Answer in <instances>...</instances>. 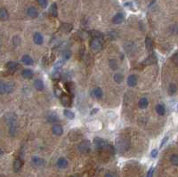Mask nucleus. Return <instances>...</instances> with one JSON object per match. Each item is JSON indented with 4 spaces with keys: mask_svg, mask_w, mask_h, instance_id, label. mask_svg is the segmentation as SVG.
Wrapping results in <instances>:
<instances>
[{
    "mask_svg": "<svg viewBox=\"0 0 178 177\" xmlns=\"http://www.w3.org/2000/svg\"><path fill=\"white\" fill-rule=\"evenodd\" d=\"M22 167V160L21 158H16L14 161V165H13V168L14 172H19L21 170V168Z\"/></svg>",
    "mask_w": 178,
    "mask_h": 177,
    "instance_id": "obj_17",
    "label": "nucleus"
},
{
    "mask_svg": "<svg viewBox=\"0 0 178 177\" xmlns=\"http://www.w3.org/2000/svg\"><path fill=\"white\" fill-rule=\"evenodd\" d=\"M52 78H53V79H60V78H61V73L56 70L55 72H54V73L52 74Z\"/></svg>",
    "mask_w": 178,
    "mask_h": 177,
    "instance_id": "obj_41",
    "label": "nucleus"
},
{
    "mask_svg": "<svg viewBox=\"0 0 178 177\" xmlns=\"http://www.w3.org/2000/svg\"><path fill=\"white\" fill-rule=\"evenodd\" d=\"M71 177H79V175H78V174H75V175H72Z\"/></svg>",
    "mask_w": 178,
    "mask_h": 177,
    "instance_id": "obj_49",
    "label": "nucleus"
},
{
    "mask_svg": "<svg viewBox=\"0 0 178 177\" xmlns=\"http://www.w3.org/2000/svg\"><path fill=\"white\" fill-rule=\"evenodd\" d=\"M9 133L12 136H14L17 133V126L16 124H13V125H10L9 126Z\"/></svg>",
    "mask_w": 178,
    "mask_h": 177,
    "instance_id": "obj_29",
    "label": "nucleus"
},
{
    "mask_svg": "<svg viewBox=\"0 0 178 177\" xmlns=\"http://www.w3.org/2000/svg\"><path fill=\"white\" fill-rule=\"evenodd\" d=\"M148 104H149L148 100H147V98H145V97H144V98H141V99H140V101H139V102H138V106H139V108H140V109H142V110H144V109H146V108L148 107Z\"/></svg>",
    "mask_w": 178,
    "mask_h": 177,
    "instance_id": "obj_22",
    "label": "nucleus"
},
{
    "mask_svg": "<svg viewBox=\"0 0 178 177\" xmlns=\"http://www.w3.org/2000/svg\"><path fill=\"white\" fill-rule=\"evenodd\" d=\"M33 41L36 45H40L43 44L44 42V38L42 35L39 33V32H36L34 34V36H33Z\"/></svg>",
    "mask_w": 178,
    "mask_h": 177,
    "instance_id": "obj_13",
    "label": "nucleus"
},
{
    "mask_svg": "<svg viewBox=\"0 0 178 177\" xmlns=\"http://www.w3.org/2000/svg\"><path fill=\"white\" fill-rule=\"evenodd\" d=\"M153 174H154V167H151L147 173V176L146 177H153Z\"/></svg>",
    "mask_w": 178,
    "mask_h": 177,
    "instance_id": "obj_44",
    "label": "nucleus"
},
{
    "mask_svg": "<svg viewBox=\"0 0 178 177\" xmlns=\"http://www.w3.org/2000/svg\"><path fill=\"white\" fill-rule=\"evenodd\" d=\"M91 35H92L93 38H102V34H101L100 32H97V31H93V32H91Z\"/></svg>",
    "mask_w": 178,
    "mask_h": 177,
    "instance_id": "obj_42",
    "label": "nucleus"
},
{
    "mask_svg": "<svg viewBox=\"0 0 178 177\" xmlns=\"http://www.w3.org/2000/svg\"><path fill=\"white\" fill-rule=\"evenodd\" d=\"M14 90V86L13 84L9 82V83H6V93H11Z\"/></svg>",
    "mask_w": 178,
    "mask_h": 177,
    "instance_id": "obj_40",
    "label": "nucleus"
},
{
    "mask_svg": "<svg viewBox=\"0 0 178 177\" xmlns=\"http://www.w3.org/2000/svg\"><path fill=\"white\" fill-rule=\"evenodd\" d=\"M124 19H125L124 14L122 13H118L113 17L112 21H113L114 24H120V23H122L124 21Z\"/></svg>",
    "mask_w": 178,
    "mask_h": 177,
    "instance_id": "obj_14",
    "label": "nucleus"
},
{
    "mask_svg": "<svg viewBox=\"0 0 178 177\" xmlns=\"http://www.w3.org/2000/svg\"><path fill=\"white\" fill-rule=\"evenodd\" d=\"M0 93L2 94L6 93V83L3 81H1V83H0Z\"/></svg>",
    "mask_w": 178,
    "mask_h": 177,
    "instance_id": "obj_38",
    "label": "nucleus"
},
{
    "mask_svg": "<svg viewBox=\"0 0 178 177\" xmlns=\"http://www.w3.org/2000/svg\"><path fill=\"white\" fill-rule=\"evenodd\" d=\"M78 150L82 154H87L91 150V143L88 140H85L81 141L78 145Z\"/></svg>",
    "mask_w": 178,
    "mask_h": 177,
    "instance_id": "obj_2",
    "label": "nucleus"
},
{
    "mask_svg": "<svg viewBox=\"0 0 178 177\" xmlns=\"http://www.w3.org/2000/svg\"><path fill=\"white\" fill-rule=\"evenodd\" d=\"M170 162L173 166L178 167V155L177 154H173L170 157Z\"/></svg>",
    "mask_w": 178,
    "mask_h": 177,
    "instance_id": "obj_31",
    "label": "nucleus"
},
{
    "mask_svg": "<svg viewBox=\"0 0 178 177\" xmlns=\"http://www.w3.org/2000/svg\"><path fill=\"white\" fill-rule=\"evenodd\" d=\"M130 147V139L126 135L118 136L116 139V150L120 153H125Z\"/></svg>",
    "mask_w": 178,
    "mask_h": 177,
    "instance_id": "obj_1",
    "label": "nucleus"
},
{
    "mask_svg": "<svg viewBox=\"0 0 178 177\" xmlns=\"http://www.w3.org/2000/svg\"><path fill=\"white\" fill-rule=\"evenodd\" d=\"M156 62H157V57H156V55L154 54H151L149 55V57L144 61V63L145 65H151V64H154V63H156Z\"/></svg>",
    "mask_w": 178,
    "mask_h": 177,
    "instance_id": "obj_15",
    "label": "nucleus"
},
{
    "mask_svg": "<svg viewBox=\"0 0 178 177\" xmlns=\"http://www.w3.org/2000/svg\"><path fill=\"white\" fill-rule=\"evenodd\" d=\"M21 38L19 37V36H14L13 37V45H14V46H18V45H21Z\"/></svg>",
    "mask_w": 178,
    "mask_h": 177,
    "instance_id": "obj_34",
    "label": "nucleus"
},
{
    "mask_svg": "<svg viewBox=\"0 0 178 177\" xmlns=\"http://www.w3.org/2000/svg\"><path fill=\"white\" fill-rule=\"evenodd\" d=\"M172 60H173V62H174L175 63H178V53H176V54L173 56Z\"/></svg>",
    "mask_w": 178,
    "mask_h": 177,
    "instance_id": "obj_46",
    "label": "nucleus"
},
{
    "mask_svg": "<svg viewBox=\"0 0 178 177\" xmlns=\"http://www.w3.org/2000/svg\"><path fill=\"white\" fill-rule=\"evenodd\" d=\"M97 110H98L97 109H94V110H93V112H91V115H92V114H94V113H96V112H97Z\"/></svg>",
    "mask_w": 178,
    "mask_h": 177,
    "instance_id": "obj_48",
    "label": "nucleus"
},
{
    "mask_svg": "<svg viewBox=\"0 0 178 177\" xmlns=\"http://www.w3.org/2000/svg\"><path fill=\"white\" fill-rule=\"evenodd\" d=\"M158 153H159L158 150H156V149L152 150H151V158H157V156H158Z\"/></svg>",
    "mask_w": 178,
    "mask_h": 177,
    "instance_id": "obj_43",
    "label": "nucleus"
},
{
    "mask_svg": "<svg viewBox=\"0 0 178 177\" xmlns=\"http://www.w3.org/2000/svg\"><path fill=\"white\" fill-rule=\"evenodd\" d=\"M155 110H156V112L159 115V116H164L165 113H166V108L165 106L161 103H159L156 105L155 107Z\"/></svg>",
    "mask_w": 178,
    "mask_h": 177,
    "instance_id": "obj_20",
    "label": "nucleus"
},
{
    "mask_svg": "<svg viewBox=\"0 0 178 177\" xmlns=\"http://www.w3.org/2000/svg\"><path fill=\"white\" fill-rule=\"evenodd\" d=\"M60 99H61V103L63 106H64V107H69V106H70V98L68 94L63 93Z\"/></svg>",
    "mask_w": 178,
    "mask_h": 177,
    "instance_id": "obj_12",
    "label": "nucleus"
},
{
    "mask_svg": "<svg viewBox=\"0 0 178 177\" xmlns=\"http://www.w3.org/2000/svg\"><path fill=\"white\" fill-rule=\"evenodd\" d=\"M49 11H50V14H52V16L57 17V15H58V8H57V5L55 3L51 5Z\"/></svg>",
    "mask_w": 178,
    "mask_h": 177,
    "instance_id": "obj_24",
    "label": "nucleus"
},
{
    "mask_svg": "<svg viewBox=\"0 0 178 177\" xmlns=\"http://www.w3.org/2000/svg\"><path fill=\"white\" fill-rule=\"evenodd\" d=\"M34 87L36 90H38V91H42L44 90L45 88V86H44V82L43 80L38 78V79H36L35 82H34Z\"/></svg>",
    "mask_w": 178,
    "mask_h": 177,
    "instance_id": "obj_16",
    "label": "nucleus"
},
{
    "mask_svg": "<svg viewBox=\"0 0 178 177\" xmlns=\"http://www.w3.org/2000/svg\"><path fill=\"white\" fill-rule=\"evenodd\" d=\"M56 166L59 169H65L69 166V161L65 158H60L56 162Z\"/></svg>",
    "mask_w": 178,
    "mask_h": 177,
    "instance_id": "obj_6",
    "label": "nucleus"
},
{
    "mask_svg": "<svg viewBox=\"0 0 178 177\" xmlns=\"http://www.w3.org/2000/svg\"><path fill=\"white\" fill-rule=\"evenodd\" d=\"M90 47H91L92 51H93L94 53L100 52L102 49V43L101 39L93 38L92 39V41L90 42Z\"/></svg>",
    "mask_w": 178,
    "mask_h": 177,
    "instance_id": "obj_3",
    "label": "nucleus"
},
{
    "mask_svg": "<svg viewBox=\"0 0 178 177\" xmlns=\"http://www.w3.org/2000/svg\"><path fill=\"white\" fill-rule=\"evenodd\" d=\"M21 62L24 63L25 65H32L34 61H33V59L30 55L29 54H25V55H23L22 58H21Z\"/></svg>",
    "mask_w": 178,
    "mask_h": 177,
    "instance_id": "obj_18",
    "label": "nucleus"
},
{
    "mask_svg": "<svg viewBox=\"0 0 178 177\" xmlns=\"http://www.w3.org/2000/svg\"><path fill=\"white\" fill-rule=\"evenodd\" d=\"M168 141V136H166V137L162 140V141H161V143H160V148H162V147L166 144V143H167Z\"/></svg>",
    "mask_w": 178,
    "mask_h": 177,
    "instance_id": "obj_45",
    "label": "nucleus"
},
{
    "mask_svg": "<svg viewBox=\"0 0 178 177\" xmlns=\"http://www.w3.org/2000/svg\"><path fill=\"white\" fill-rule=\"evenodd\" d=\"M65 88H66V90H68L69 93H74V92H75V86L72 82H67V83L65 84Z\"/></svg>",
    "mask_w": 178,
    "mask_h": 177,
    "instance_id": "obj_26",
    "label": "nucleus"
},
{
    "mask_svg": "<svg viewBox=\"0 0 178 177\" xmlns=\"http://www.w3.org/2000/svg\"><path fill=\"white\" fill-rule=\"evenodd\" d=\"M176 90H177L176 85H175V83H171V84L169 85V86H168V93L172 95V94H174V93L176 92Z\"/></svg>",
    "mask_w": 178,
    "mask_h": 177,
    "instance_id": "obj_32",
    "label": "nucleus"
},
{
    "mask_svg": "<svg viewBox=\"0 0 178 177\" xmlns=\"http://www.w3.org/2000/svg\"><path fill=\"white\" fill-rule=\"evenodd\" d=\"M92 95L96 98V99H101L102 96H103V92L102 90L100 88V87H94L93 90H92V93H91Z\"/></svg>",
    "mask_w": 178,
    "mask_h": 177,
    "instance_id": "obj_11",
    "label": "nucleus"
},
{
    "mask_svg": "<svg viewBox=\"0 0 178 177\" xmlns=\"http://www.w3.org/2000/svg\"><path fill=\"white\" fill-rule=\"evenodd\" d=\"M31 164L35 167H41L45 165V160L38 156H34L31 158Z\"/></svg>",
    "mask_w": 178,
    "mask_h": 177,
    "instance_id": "obj_5",
    "label": "nucleus"
},
{
    "mask_svg": "<svg viewBox=\"0 0 178 177\" xmlns=\"http://www.w3.org/2000/svg\"><path fill=\"white\" fill-rule=\"evenodd\" d=\"M105 177H117V175L113 173H107L105 174Z\"/></svg>",
    "mask_w": 178,
    "mask_h": 177,
    "instance_id": "obj_47",
    "label": "nucleus"
},
{
    "mask_svg": "<svg viewBox=\"0 0 178 177\" xmlns=\"http://www.w3.org/2000/svg\"><path fill=\"white\" fill-rule=\"evenodd\" d=\"M108 144H109L108 141H105L102 138H100V137H96L93 140V145L96 146V148L99 150H105L106 147L108 146Z\"/></svg>",
    "mask_w": 178,
    "mask_h": 177,
    "instance_id": "obj_4",
    "label": "nucleus"
},
{
    "mask_svg": "<svg viewBox=\"0 0 178 177\" xmlns=\"http://www.w3.org/2000/svg\"><path fill=\"white\" fill-rule=\"evenodd\" d=\"M19 64L16 62H9L6 64V68L10 70V71H15V70L18 69Z\"/></svg>",
    "mask_w": 178,
    "mask_h": 177,
    "instance_id": "obj_23",
    "label": "nucleus"
},
{
    "mask_svg": "<svg viewBox=\"0 0 178 177\" xmlns=\"http://www.w3.org/2000/svg\"><path fill=\"white\" fill-rule=\"evenodd\" d=\"M21 75H22L23 78H26V79H30V78H33L34 73H33V71H32L31 69H24V70H23V71H22Z\"/></svg>",
    "mask_w": 178,
    "mask_h": 177,
    "instance_id": "obj_21",
    "label": "nucleus"
},
{
    "mask_svg": "<svg viewBox=\"0 0 178 177\" xmlns=\"http://www.w3.org/2000/svg\"><path fill=\"white\" fill-rule=\"evenodd\" d=\"M9 17V14H8V12L5 8H1L0 10V18H1L2 21H5L7 20Z\"/></svg>",
    "mask_w": 178,
    "mask_h": 177,
    "instance_id": "obj_27",
    "label": "nucleus"
},
{
    "mask_svg": "<svg viewBox=\"0 0 178 177\" xmlns=\"http://www.w3.org/2000/svg\"><path fill=\"white\" fill-rule=\"evenodd\" d=\"M38 3L42 8H45L48 5V0H38Z\"/></svg>",
    "mask_w": 178,
    "mask_h": 177,
    "instance_id": "obj_39",
    "label": "nucleus"
},
{
    "mask_svg": "<svg viewBox=\"0 0 178 177\" xmlns=\"http://www.w3.org/2000/svg\"><path fill=\"white\" fill-rule=\"evenodd\" d=\"M16 120H17V117L13 113H8L5 116V121L10 126V125H13V124H16Z\"/></svg>",
    "mask_w": 178,
    "mask_h": 177,
    "instance_id": "obj_7",
    "label": "nucleus"
},
{
    "mask_svg": "<svg viewBox=\"0 0 178 177\" xmlns=\"http://www.w3.org/2000/svg\"><path fill=\"white\" fill-rule=\"evenodd\" d=\"M52 131H53V134H54L60 136V135H62L63 133V126H62L60 124H54V125L53 126Z\"/></svg>",
    "mask_w": 178,
    "mask_h": 177,
    "instance_id": "obj_9",
    "label": "nucleus"
},
{
    "mask_svg": "<svg viewBox=\"0 0 178 177\" xmlns=\"http://www.w3.org/2000/svg\"><path fill=\"white\" fill-rule=\"evenodd\" d=\"M62 30H63V32L65 33H69L71 31V30L73 29V26L69 24V23H63L62 24Z\"/></svg>",
    "mask_w": 178,
    "mask_h": 177,
    "instance_id": "obj_25",
    "label": "nucleus"
},
{
    "mask_svg": "<svg viewBox=\"0 0 178 177\" xmlns=\"http://www.w3.org/2000/svg\"><path fill=\"white\" fill-rule=\"evenodd\" d=\"M113 78H114V81L116 82V83L120 84L121 82L124 80V76H123V74H121V73H116V74L114 75Z\"/></svg>",
    "mask_w": 178,
    "mask_h": 177,
    "instance_id": "obj_28",
    "label": "nucleus"
},
{
    "mask_svg": "<svg viewBox=\"0 0 178 177\" xmlns=\"http://www.w3.org/2000/svg\"><path fill=\"white\" fill-rule=\"evenodd\" d=\"M65 63V60H59L58 62H56V63L54 64V69H61Z\"/></svg>",
    "mask_w": 178,
    "mask_h": 177,
    "instance_id": "obj_37",
    "label": "nucleus"
},
{
    "mask_svg": "<svg viewBox=\"0 0 178 177\" xmlns=\"http://www.w3.org/2000/svg\"><path fill=\"white\" fill-rule=\"evenodd\" d=\"M137 82H138V78L136 75H130L127 78V86L130 87H134L137 85Z\"/></svg>",
    "mask_w": 178,
    "mask_h": 177,
    "instance_id": "obj_8",
    "label": "nucleus"
},
{
    "mask_svg": "<svg viewBox=\"0 0 178 177\" xmlns=\"http://www.w3.org/2000/svg\"><path fill=\"white\" fill-rule=\"evenodd\" d=\"M109 66L111 69L115 70L118 69V62L115 60V59H111V60H110V62H109Z\"/></svg>",
    "mask_w": 178,
    "mask_h": 177,
    "instance_id": "obj_33",
    "label": "nucleus"
},
{
    "mask_svg": "<svg viewBox=\"0 0 178 177\" xmlns=\"http://www.w3.org/2000/svg\"><path fill=\"white\" fill-rule=\"evenodd\" d=\"M145 45H146V48L148 51H151L152 50V46H153V43L151 38L147 37L146 40H145Z\"/></svg>",
    "mask_w": 178,
    "mask_h": 177,
    "instance_id": "obj_30",
    "label": "nucleus"
},
{
    "mask_svg": "<svg viewBox=\"0 0 178 177\" xmlns=\"http://www.w3.org/2000/svg\"><path fill=\"white\" fill-rule=\"evenodd\" d=\"M70 57H71V52L69 50H65L63 52V60L67 61Z\"/></svg>",
    "mask_w": 178,
    "mask_h": 177,
    "instance_id": "obj_36",
    "label": "nucleus"
},
{
    "mask_svg": "<svg viewBox=\"0 0 178 177\" xmlns=\"http://www.w3.org/2000/svg\"><path fill=\"white\" fill-rule=\"evenodd\" d=\"M64 115H65L66 117H68V119H73L74 117H75V114L72 111L69 110H64Z\"/></svg>",
    "mask_w": 178,
    "mask_h": 177,
    "instance_id": "obj_35",
    "label": "nucleus"
},
{
    "mask_svg": "<svg viewBox=\"0 0 178 177\" xmlns=\"http://www.w3.org/2000/svg\"><path fill=\"white\" fill-rule=\"evenodd\" d=\"M27 14H28L29 17L32 18V19H35V18H37L38 16V11L35 7L30 6L27 9Z\"/></svg>",
    "mask_w": 178,
    "mask_h": 177,
    "instance_id": "obj_10",
    "label": "nucleus"
},
{
    "mask_svg": "<svg viewBox=\"0 0 178 177\" xmlns=\"http://www.w3.org/2000/svg\"><path fill=\"white\" fill-rule=\"evenodd\" d=\"M47 120L51 123H55V122L59 121V117L56 113L50 112V113H48V116H47Z\"/></svg>",
    "mask_w": 178,
    "mask_h": 177,
    "instance_id": "obj_19",
    "label": "nucleus"
}]
</instances>
